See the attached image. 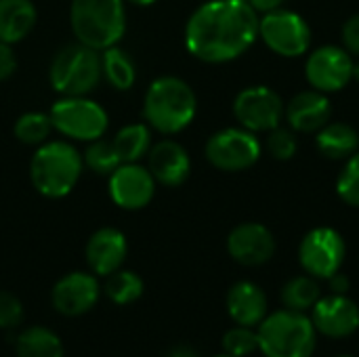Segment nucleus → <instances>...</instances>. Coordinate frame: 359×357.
Returning a JSON list of instances; mask_svg holds the SVG:
<instances>
[{"instance_id": "obj_1", "label": "nucleus", "mask_w": 359, "mask_h": 357, "mask_svg": "<svg viewBox=\"0 0 359 357\" xmlns=\"http://www.w3.org/2000/svg\"><path fill=\"white\" fill-rule=\"evenodd\" d=\"M259 34L257 11L240 0H210L187 21L189 53L208 63H223L250 48Z\"/></svg>"}, {"instance_id": "obj_2", "label": "nucleus", "mask_w": 359, "mask_h": 357, "mask_svg": "<svg viewBox=\"0 0 359 357\" xmlns=\"http://www.w3.org/2000/svg\"><path fill=\"white\" fill-rule=\"evenodd\" d=\"M259 351L265 357H311L318 345V330L307 314L280 309L267 314L257 326Z\"/></svg>"}, {"instance_id": "obj_3", "label": "nucleus", "mask_w": 359, "mask_h": 357, "mask_svg": "<svg viewBox=\"0 0 359 357\" xmlns=\"http://www.w3.org/2000/svg\"><path fill=\"white\" fill-rule=\"evenodd\" d=\"M143 116L149 126L164 135L181 133L196 116V95L181 78H158L145 93Z\"/></svg>"}, {"instance_id": "obj_4", "label": "nucleus", "mask_w": 359, "mask_h": 357, "mask_svg": "<svg viewBox=\"0 0 359 357\" xmlns=\"http://www.w3.org/2000/svg\"><path fill=\"white\" fill-rule=\"evenodd\" d=\"M72 29L80 44L105 50L124 36V0H72Z\"/></svg>"}, {"instance_id": "obj_5", "label": "nucleus", "mask_w": 359, "mask_h": 357, "mask_svg": "<svg viewBox=\"0 0 359 357\" xmlns=\"http://www.w3.org/2000/svg\"><path fill=\"white\" fill-rule=\"evenodd\" d=\"M82 156L67 141H48L32 158L29 177L34 187L46 198L67 196L80 175H82Z\"/></svg>"}, {"instance_id": "obj_6", "label": "nucleus", "mask_w": 359, "mask_h": 357, "mask_svg": "<svg viewBox=\"0 0 359 357\" xmlns=\"http://www.w3.org/2000/svg\"><path fill=\"white\" fill-rule=\"evenodd\" d=\"M103 65L95 48L86 44L63 46L50 63V82L65 97H84L101 80Z\"/></svg>"}, {"instance_id": "obj_7", "label": "nucleus", "mask_w": 359, "mask_h": 357, "mask_svg": "<svg viewBox=\"0 0 359 357\" xmlns=\"http://www.w3.org/2000/svg\"><path fill=\"white\" fill-rule=\"evenodd\" d=\"M53 128L76 141L101 139L107 130L105 109L86 97H65L50 109Z\"/></svg>"}, {"instance_id": "obj_8", "label": "nucleus", "mask_w": 359, "mask_h": 357, "mask_svg": "<svg viewBox=\"0 0 359 357\" xmlns=\"http://www.w3.org/2000/svg\"><path fill=\"white\" fill-rule=\"evenodd\" d=\"M345 240L332 227H318L309 231L299 248V261L303 269L316 280H328L345 261Z\"/></svg>"}, {"instance_id": "obj_9", "label": "nucleus", "mask_w": 359, "mask_h": 357, "mask_svg": "<svg viewBox=\"0 0 359 357\" xmlns=\"http://www.w3.org/2000/svg\"><path fill=\"white\" fill-rule=\"evenodd\" d=\"M261 156V145L250 130L225 128L215 133L206 143V158L219 170H244L250 168Z\"/></svg>"}, {"instance_id": "obj_10", "label": "nucleus", "mask_w": 359, "mask_h": 357, "mask_svg": "<svg viewBox=\"0 0 359 357\" xmlns=\"http://www.w3.org/2000/svg\"><path fill=\"white\" fill-rule=\"evenodd\" d=\"M259 32L265 44L284 57H299L311 44V29L305 19L290 11H269L259 21Z\"/></svg>"}, {"instance_id": "obj_11", "label": "nucleus", "mask_w": 359, "mask_h": 357, "mask_svg": "<svg viewBox=\"0 0 359 357\" xmlns=\"http://www.w3.org/2000/svg\"><path fill=\"white\" fill-rule=\"evenodd\" d=\"M156 191V179L149 168L137 162H124L109 175V196L116 206L126 210L145 208Z\"/></svg>"}, {"instance_id": "obj_12", "label": "nucleus", "mask_w": 359, "mask_h": 357, "mask_svg": "<svg viewBox=\"0 0 359 357\" xmlns=\"http://www.w3.org/2000/svg\"><path fill=\"white\" fill-rule=\"evenodd\" d=\"M311 322L318 335L328 339H347L359 328V307L347 295H328L311 309Z\"/></svg>"}, {"instance_id": "obj_13", "label": "nucleus", "mask_w": 359, "mask_h": 357, "mask_svg": "<svg viewBox=\"0 0 359 357\" xmlns=\"http://www.w3.org/2000/svg\"><path fill=\"white\" fill-rule=\"evenodd\" d=\"M233 114L248 130H273L282 118V99L267 86H252L236 97Z\"/></svg>"}, {"instance_id": "obj_14", "label": "nucleus", "mask_w": 359, "mask_h": 357, "mask_svg": "<svg viewBox=\"0 0 359 357\" xmlns=\"http://www.w3.org/2000/svg\"><path fill=\"white\" fill-rule=\"evenodd\" d=\"M99 282L84 271H72L63 276L50 292L53 307L65 318H80L88 314L99 301Z\"/></svg>"}, {"instance_id": "obj_15", "label": "nucleus", "mask_w": 359, "mask_h": 357, "mask_svg": "<svg viewBox=\"0 0 359 357\" xmlns=\"http://www.w3.org/2000/svg\"><path fill=\"white\" fill-rule=\"evenodd\" d=\"M353 78V61L345 48L322 46L307 59V80L320 93H332L347 86Z\"/></svg>"}, {"instance_id": "obj_16", "label": "nucleus", "mask_w": 359, "mask_h": 357, "mask_svg": "<svg viewBox=\"0 0 359 357\" xmlns=\"http://www.w3.org/2000/svg\"><path fill=\"white\" fill-rule=\"evenodd\" d=\"M227 250L233 261L246 267L265 265L276 252L271 231L261 223H242L227 238Z\"/></svg>"}, {"instance_id": "obj_17", "label": "nucleus", "mask_w": 359, "mask_h": 357, "mask_svg": "<svg viewBox=\"0 0 359 357\" xmlns=\"http://www.w3.org/2000/svg\"><path fill=\"white\" fill-rule=\"evenodd\" d=\"M128 244L122 231L114 227L97 229L86 244V263L95 276H109L118 271L126 259Z\"/></svg>"}, {"instance_id": "obj_18", "label": "nucleus", "mask_w": 359, "mask_h": 357, "mask_svg": "<svg viewBox=\"0 0 359 357\" xmlns=\"http://www.w3.org/2000/svg\"><path fill=\"white\" fill-rule=\"evenodd\" d=\"M147 154H149V173L158 183L177 187L185 183V179L189 177L191 162L187 151L179 143L160 141Z\"/></svg>"}, {"instance_id": "obj_19", "label": "nucleus", "mask_w": 359, "mask_h": 357, "mask_svg": "<svg viewBox=\"0 0 359 357\" xmlns=\"http://www.w3.org/2000/svg\"><path fill=\"white\" fill-rule=\"evenodd\" d=\"M227 314L240 326L257 328L267 318L265 290L252 282H238L227 292Z\"/></svg>"}, {"instance_id": "obj_20", "label": "nucleus", "mask_w": 359, "mask_h": 357, "mask_svg": "<svg viewBox=\"0 0 359 357\" xmlns=\"http://www.w3.org/2000/svg\"><path fill=\"white\" fill-rule=\"evenodd\" d=\"M286 116L292 128L301 133H311L328 124L330 101L320 90H305V93H299L288 103Z\"/></svg>"}, {"instance_id": "obj_21", "label": "nucleus", "mask_w": 359, "mask_h": 357, "mask_svg": "<svg viewBox=\"0 0 359 357\" xmlns=\"http://www.w3.org/2000/svg\"><path fill=\"white\" fill-rule=\"evenodd\" d=\"M36 25V6L32 0H0V42H21Z\"/></svg>"}, {"instance_id": "obj_22", "label": "nucleus", "mask_w": 359, "mask_h": 357, "mask_svg": "<svg viewBox=\"0 0 359 357\" xmlns=\"http://www.w3.org/2000/svg\"><path fill=\"white\" fill-rule=\"evenodd\" d=\"M359 135L355 128L343 122L328 124L320 130L318 135V149L332 160H343L349 158L358 151Z\"/></svg>"}, {"instance_id": "obj_23", "label": "nucleus", "mask_w": 359, "mask_h": 357, "mask_svg": "<svg viewBox=\"0 0 359 357\" xmlns=\"http://www.w3.org/2000/svg\"><path fill=\"white\" fill-rule=\"evenodd\" d=\"M15 351L17 357H63V343L53 330L32 326L17 337Z\"/></svg>"}, {"instance_id": "obj_24", "label": "nucleus", "mask_w": 359, "mask_h": 357, "mask_svg": "<svg viewBox=\"0 0 359 357\" xmlns=\"http://www.w3.org/2000/svg\"><path fill=\"white\" fill-rule=\"evenodd\" d=\"M322 288L316 282L313 276H297L288 280L282 288V303L286 309L307 314L313 309V305L320 301Z\"/></svg>"}, {"instance_id": "obj_25", "label": "nucleus", "mask_w": 359, "mask_h": 357, "mask_svg": "<svg viewBox=\"0 0 359 357\" xmlns=\"http://www.w3.org/2000/svg\"><path fill=\"white\" fill-rule=\"evenodd\" d=\"M101 65H103V76L105 80L118 88V90H128L133 84H135V78H137V72H135V63L133 59L122 50L118 48L116 44L105 48L103 57H101Z\"/></svg>"}, {"instance_id": "obj_26", "label": "nucleus", "mask_w": 359, "mask_h": 357, "mask_svg": "<svg viewBox=\"0 0 359 357\" xmlns=\"http://www.w3.org/2000/svg\"><path fill=\"white\" fill-rule=\"evenodd\" d=\"M149 141L151 137L145 124H128L118 130L111 143L124 164V162H137L139 158H143L149 151Z\"/></svg>"}, {"instance_id": "obj_27", "label": "nucleus", "mask_w": 359, "mask_h": 357, "mask_svg": "<svg viewBox=\"0 0 359 357\" xmlns=\"http://www.w3.org/2000/svg\"><path fill=\"white\" fill-rule=\"evenodd\" d=\"M105 297L114 305H130L141 299L143 295V280L135 271L118 269L107 276L105 282Z\"/></svg>"}, {"instance_id": "obj_28", "label": "nucleus", "mask_w": 359, "mask_h": 357, "mask_svg": "<svg viewBox=\"0 0 359 357\" xmlns=\"http://www.w3.org/2000/svg\"><path fill=\"white\" fill-rule=\"evenodd\" d=\"M50 128H53L50 116H46L42 112H27L15 122V137L21 143L40 145V143H46Z\"/></svg>"}, {"instance_id": "obj_29", "label": "nucleus", "mask_w": 359, "mask_h": 357, "mask_svg": "<svg viewBox=\"0 0 359 357\" xmlns=\"http://www.w3.org/2000/svg\"><path fill=\"white\" fill-rule=\"evenodd\" d=\"M84 164L93 170V173H99V175H111L120 164V156L114 147L111 141H103V139H95L90 141L88 149L84 151Z\"/></svg>"}, {"instance_id": "obj_30", "label": "nucleus", "mask_w": 359, "mask_h": 357, "mask_svg": "<svg viewBox=\"0 0 359 357\" xmlns=\"http://www.w3.org/2000/svg\"><path fill=\"white\" fill-rule=\"evenodd\" d=\"M259 351V335L257 328L236 324L223 335V353L233 357H248Z\"/></svg>"}, {"instance_id": "obj_31", "label": "nucleus", "mask_w": 359, "mask_h": 357, "mask_svg": "<svg viewBox=\"0 0 359 357\" xmlns=\"http://www.w3.org/2000/svg\"><path fill=\"white\" fill-rule=\"evenodd\" d=\"M339 196L351 204V206H359V154H353L345 166V170L339 177L337 183Z\"/></svg>"}, {"instance_id": "obj_32", "label": "nucleus", "mask_w": 359, "mask_h": 357, "mask_svg": "<svg viewBox=\"0 0 359 357\" xmlns=\"http://www.w3.org/2000/svg\"><path fill=\"white\" fill-rule=\"evenodd\" d=\"M23 320V305L21 301L6 290H0V328L13 330Z\"/></svg>"}, {"instance_id": "obj_33", "label": "nucleus", "mask_w": 359, "mask_h": 357, "mask_svg": "<svg viewBox=\"0 0 359 357\" xmlns=\"http://www.w3.org/2000/svg\"><path fill=\"white\" fill-rule=\"evenodd\" d=\"M267 147L273 158L278 160H290L297 154V139L290 130L284 128H273L267 141Z\"/></svg>"}, {"instance_id": "obj_34", "label": "nucleus", "mask_w": 359, "mask_h": 357, "mask_svg": "<svg viewBox=\"0 0 359 357\" xmlns=\"http://www.w3.org/2000/svg\"><path fill=\"white\" fill-rule=\"evenodd\" d=\"M343 42L349 53L359 55V15H353L343 27Z\"/></svg>"}, {"instance_id": "obj_35", "label": "nucleus", "mask_w": 359, "mask_h": 357, "mask_svg": "<svg viewBox=\"0 0 359 357\" xmlns=\"http://www.w3.org/2000/svg\"><path fill=\"white\" fill-rule=\"evenodd\" d=\"M15 67H17V59H15V53H13L11 44L0 42V80L11 78Z\"/></svg>"}, {"instance_id": "obj_36", "label": "nucleus", "mask_w": 359, "mask_h": 357, "mask_svg": "<svg viewBox=\"0 0 359 357\" xmlns=\"http://www.w3.org/2000/svg\"><path fill=\"white\" fill-rule=\"evenodd\" d=\"M328 282H330L332 295H347V292H349V278L343 276L341 271H337L334 276H330Z\"/></svg>"}, {"instance_id": "obj_37", "label": "nucleus", "mask_w": 359, "mask_h": 357, "mask_svg": "<svg viewBox=\"0 0 359 357\" xmlns=\"http://www.w3.org/2000/svg\"><path fill=\"white\" fill-rule=\"evenodd\" d=\"M284 0H248V4L255 8V11H263V13H269V11H276Z\"/></svg>"}, {"instance_id": "obj_38", "label": "nucleus", "mask_w": 359, "mask_h": 357, "mask_svg": "<svg viewBox=\"0 0 359 357\" xmlns=\"http://www.w3.org/2000/svg\"><path fill=\"white\" fill-rule=\"evenodd\" d=\"M168 357H198V353L191 349V347H187V345H179V347H175Z\"/></svg>"}, {"instance_id": "obj_39", "label": "nucleus", "mask_w": 359, "mask_h": 357, "mask_svg": "<svg viewBox=\"0 0 359 357\" xmlns=\"http://www.w3.org/2000/svg\"><path fill=\"white\" fill-rule=\"evenodd\" d=\"M128 2H133V4H139V6H149V4H154L156 0H128Z\"/></svg>"}, {"instance_id": "obj_40", "label": "nucleus", "mask_w": 359, "mask_h": 357, "mask_svg": "<svg viewBox=\"0 0 359 357\" xmlns=\"http://www.w3.org/2000/svg\"><path fill=\"white\" fill-rule=\"evenodd\" d=\"M353 78L359 82V61L358 63H353Z\"/></svg>"}, {"instance_id": "obj_41", "label": "nucleus", "mask_w": 359, "mask_h": 357, "mask_svg": "<svg viewBox=\"0 0 359 357\" xmlns=\"http://www.w3.org/2000/svg\"><path fill=\"white\" fill-rule=\"evenodd\" d=\"M215 357H233V356H229V353H221V356H215Z\"/></svg>"}, {"instance_id": "obj_42", "label": "nucleus", "mask_w": 359, "mask_h": 357, "mask_svg": "<svg viewBox=\"0 0 359 357\" xmlns=\"http://www.w3.org/2000/svg\"><path fill=\"white\" fill-rule=\"evenodd\" d=\"M339 357H353V356H339Z\"/></svg>"}, {"instance_id": "obj_43", "label": "nucleus", "mask_w": 359, "mask_h": 357, "mask_svg": "<svg viewBox=\"0 0 359 357\" xmlns=\"http://www.w3.org/2000/svg\"><path fill=\"white\" fill-rule=\"evenodd\" d=\"M240 2H248V0H240Z\"/></svg>"}]
</instances>
